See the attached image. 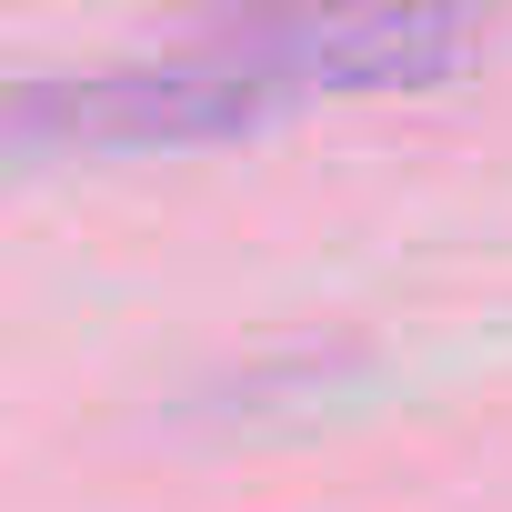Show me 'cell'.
Returning a JSON list of instances; mask_svg holds the SVG:
<instances>
[{
  "label": "cell",
  "mask_w": 512,
  "mask_h": 512,
  "mask_svg": "<svg viewBox=\"0 0 512 512\" xmlns=\"http://www.w3.org/2000/svg\"><path fill=\"white\" fill-rule=\"evenodd\" d=\"M272 111H292V91L231 31H211V41L161 51V61H111V71L31 81L11 101V141L21 151H191V141L262 131Z\"/></svg>",
  "instance_id": "1"
},
{
  "label": "cell",
  "mask_w": 512,
  "mask_h": 512,
  "mask_svg": "<svg viewBox=\"0 0 512 512\" xmlns=\"http://www.w3.org/2000/svg\"><path fill=\"white\" fill-rule=\"evenodd\" d=\"M292 101L312 91H432L482 61V0H262L221 21Z\"/></svg>",
  "instance_id": "2"
}]
</instances>
